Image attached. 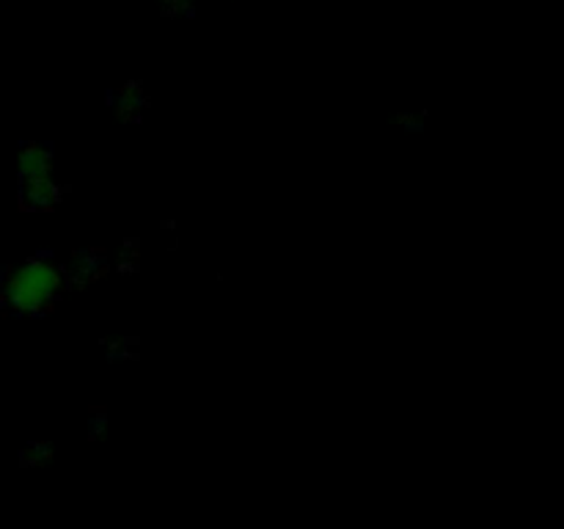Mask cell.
I'll return each instance as SVG.
<instances>
[{"mask_svg":"<svg viewBox=\"0 0 564 529\" xmlns=\"http://www.w3.org/2000/svg\"><path fill=\"white\" fill-rule=\"evenodd\" d=\"M64 287V273L47 259H28L0 287V298L17 314H39L55 301Z\"/></svg>","mask_w":564,"mask_h":529,"instance_id":"1","label":"cell"},{"mask_svg":"<svg viewBox=\"0 0 564 529\" xmlns=\"http://www.w3.org/2000/svg\"><path fill=\"white\" fill-rule=\"evenodd\" d=\"M22 207L28 209H50L61 202V187L55 185L53 176H39V180L20 182Z\"/></svg>","mask_w":564,"mask_h":529,"instance_id":"2","label":"cell"},{"mask_svg":"<svg viewBox=\"0 0 564 529\" xmlns=\"http://www.w3.org/2000/svg\"><path fill=\"white\" fill-rule=\"evenodd\" d=\"M53 174V152L44 143H28L20 152V182Z\"/></svg>","mask_w":564,"mask_h":529,"instance_id":"3","label":"cell"},{"mask_svg":"<svg viewBox=\"0 0 564 529\" xmlns=\"http://www.w3.org/2000/svg\"><path fill=\"white\" fill-rule=\"evenodd\" d=\"M143 108H147V94H143V88L138 86V83L124 86L119 91V97H116V114H119V119L124 121L138 119Z\"/></svg>","mask_w":564,"mask_h":529,"instance_id":"4","label":"cell"},{"mask_svg":"<svg viewBox=\"0 0 564 529\" xmlns=\"http://www.w3.org/2000/svg\"><path fill=\"white\" fill-rule=\"evenodd\" d=\"M102 273V259L94 257V253H77L69 264V276L75 284H88L97 276Z\"/></svg>","mask_w":564,"mask_h":529,"instance_id":"5","label":"cell"},{"mask_svg":"<svg viewBox=\"0 0 564 529\" xmlns=\"http://www.w3.org/2000/svg\"><path fill=\"white\" fill-rule=\"evenodd\" d=\"M53 461V450L47 444H33L22 452V463L25 466H47Z\"/></svg>","mask_w":564,"mask_h":529,"instance_id":"6","label":"cell"},{"mask_svg":"<svg viewBox=\"0 0 564 529\" xmlns=\"http://www.w3.org/2000/svg\"><path fill=\"white\" fill-rule=\"evenodd\" d=\"M400 125L411 127V130H419V127H422V119H419L416 114H402L400 116Z\"/></svg>","mask_w":564,"mask_h":529,"instance_id":"7","label":"cell"}]
</instances>
